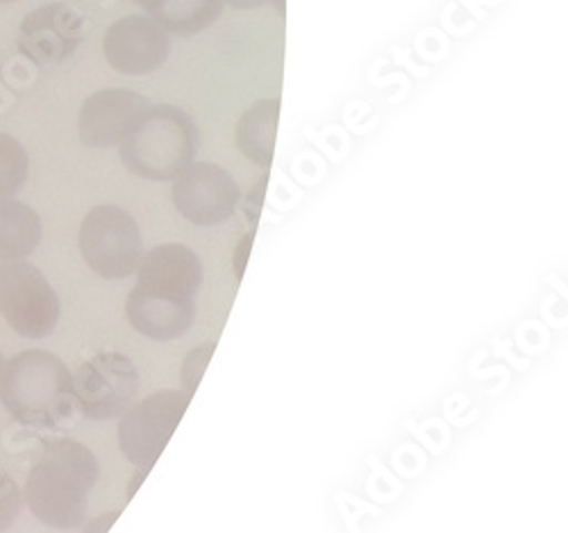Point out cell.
<instances>
[{
	"instance_id": "cell-1",
	"label": "cell",
	"mask_w": 568,
	"mask_h": 533,
	"mask_svg": "<svg viewBox=\"0 0 568 533\" xmlns=\"http://www.w3.org/2000/svg\"><path fill=\"white\" fill-rule=\"evenodd\" d=\"M203 286L201 257L182 244H162L144 255L125 300V318L151 341H175L192 329Z\"/></svg>"
},
{
	"instance_id": "cell-2",
	"label": "cell",
	"mask_w": 568,
	"mask_h": 533,
	"mask_svg": "<svg viewBox=\"0 0 568 533\" xmlns=\"http://www.w3.org/2000/svg\"><path fill=\"white\" fill-rule=\"evenodd\" d=\"M99 472L97 457L82 443L71 439L45 441L23 489L28 509L51 529L82 526Z\"/></svg>"
},
{
	"instance_id": "cell-3",
	"label": "cell",
	"mask_w": 568,
	"mask_h": 533,
	"mask_svg": "<svg viewBox=\"0 0 568 533\" xmlns=\"http://www.w3.org/2000/svg\"><path fill=\"white\" fill-rule=\"evenodd\" d=\"M0 400L10 416L39 429L60 427L75 407L73 375L69 366L45 350L17 355L0 381Z\"/></svg>"
},
{
	"instance_id": "cell-4",
	"label": "cell",
	"mask_w": 568,
	"mask_h": 533,
	"mask_svg": "<svg viewBox=\"0 0 568 533\" xmlns=\"http://www.w3.org/2000/svg\"><path fill=\"white\" fill-rule=\"evenodd\" d=\"M199 143V125L184 110L151 105L119 143V155L132 175L169 182L194 164Z\"/></svg>"
},
{
	"instance_id": "cell-5",
	"label": "cell",
	"mask_w": 568,
	"mask_h": 533,
	"mask_svg": "<svg viewBox=\"0 0 568 533\" xmlns=\"http://www.w3.org/2000/svg\"><path fill=\"white\" fill-rule=\"evenodd\" d=\"M78 240L87 266L105 279L134 275L146 255L136 221L116 205L93 207L80 225Z\"/></svg>"
},
{
	"instance_id": "cell-6",
	"label": "cell",
	"mask_w": 568,
	"mask_h": 533,
	"mask_svg": "<svg viewBox=\"0 0 568 533\" xmlns=\"http://www.w3.org/2000/svg\"><path fill=\"white\" fill-rule=\"evenodd\" d=\"M186 391H160L141 400L121 416L119 450L141 472H149L166 450L169 441L189 409Z\"/></svg>"
},
{
	"instance_id": "cell-7",
	"label": "cell",
	"mask_w": 568,
	"mask_h": 533,
	"mask_svg": "<svg viewBox=\"0 0 568 533\" xmlns=\"http://www.w3.org/2000/svg\"><path fill=\"white\" fill-rule=\"evenodd\" d=\"M0 316L26 338H49L60 320V298L28 262L0 266Z\"/></svg>"
},
{
	"instance_id": "cell-8",
	"label": "cell",
	"mask_w": 568,
	"mask_h": 533,
	"mask_svg": "<svg viewBox=\"0 0 568 533\" xmlns=\"http://www.w3.org/2000/svg\"><path fill=\"white\" fill-rule=\"evenodd\" d=\"M139 391V372L130 357L103 352L91 357L73 375V400L89 420L121 418Z\"/></svg>"
},
{
	"instance_id": "cell-9",
	"label": "cell",
	"mask_w": 568,
	"mask_h": 533,
	"mask_svg": "<svg viewBox=\"0 0 568 533\" xmlns=\"http://www.w3.org/2000/svg\"><path fill=\"white\" fill-rule=\"evenodd\" d=\"M173 205L178 214L199 227H214L230 221L240 207V184L212 162L189 164L173 180Z\"/></svg>"
},
{
	"instance_id": "cell-10",
	"label": "cell",
	"mask_w": 568,
	"mask_h": 533,
	"mask_svg": "<svg viewBox=\"0 0 568 533\" xmlns=\"http://www.w3.org/2000/svg\"><path fill=\"white\" fill-rule=\"evenodd\" d=\"M103 53L108 64L123 75H151L166 64L171 39L151 17L130 14L108 28Z\"/></svg>"
},
{
	"instance_id": "cell-11",
	"label": "cell",
	"mask_w": 568,
	"mask_h": 533,
	"mask_svg": "<svg viewBox=\"0 0 568 533\" xmlns=\"http://www.w3.org/2000/svg\"><path fill=\"white\" fill-rule=\"evenodd\" d=\"M84 39V19L69 6L53 3L30 12L21 28L17 48L39 66L62 64Z\"/></svg>"
},
{
	"instance_id": "cell-12",
	"label": "cell",
	"mask_w": 568,
	"mask_h": 533,
	"mask_svg": "<svg viewBox=\"0 0 568 533\" xmlns=\"http://www.w3.org/2000/svg\"><path fill=\"white\" fill-rule=\"evenodd\" d=\"M149 107V99L130 89H103L91 93L80 110V141L87 148L119 145Z\"/></svg>"
},
{
	"instance_id": "cell-13",
	"label": "cell",
	"mask_w": 568,
	"mask_h": 533,
	"mask_svg": "<svg viewBox=\"0 0 568 533\" xmlns=\"http://www.w3.org/2000/svg\"><path fill=\"white\" fill-rule=\"evenodd\" d=\"M280 121V99L257 101L253 107L244 112L236 123L234 141L240 153L257 164L260 168H268L273 164L275 136Z\"/></svg>"
},
{
	"instance_id": "cell-14",
	"label": "cell",
	"mask_w": 568,
	"mask_h": 533,
	"mask_svg": "<svg viewBox=\"0 0 568 533\" xmlns=\"http://www.w3.org/2000/svg\"><path fill=\"white\" fill-rule=\"evenodd\" d=\"M41 240V218L26 203H0V262L30 257Z\"/></svg>"
},
{
	"instance_id": "cell-15",
	"label": "cell",
	"mask_w": 568,
	"mask_h": 533,
	"mask_svg": "<svg viewBox=\"0 0 568 533\" xmlns=\"http://www.w3.org/2000/svg\"><path fill=\"white\" fill-rule=\"evenodd\" d=\"M223 8V0H160L149 17L169 34L192 37L212 28Z\"/></svg>"
},
{
	"instance_id": "cell-16",
	"label": "cell",
	"mask_w": 568,
	"mask_h": 533,
	"mask_svg": "<svg viewBox=\"0 0 568 533\" xmlns=\"http://www.w3.org/2000/svg\"><path fill=\"white\" fill-rule=\"evenodd\" d=\"M30 171V157L23 145L0 132V203L12 201L17 193L23 188Z\"/></svg>"
},
{
	"instance_id": "cell-17",
	"label": "cell",
	"mask_w": 568,
	"mask_h": 533,
	"mask_svg": "<svg viewBox=\"0 0 568 533\" xmlns=\"http://www.w3.org/2000/svg\"><path fill=\"white\" fill-rule=\"evenodd\" d=\"M214 348H216L214 344H205V346L192 350V352L184 357L182 368H180V381H182L184 391L189 396L196 393L199 383H201V379H203V375L207 370V363H210V359L214 355Z\"/></svg>"
},
{
	"instance_id": "cell-18",
	"label": "cell",
	"mask_w": 568,
	"mask_h": 533,
	"mask_svg": "<svg viewBox=\"0 0 568 533\" xmlns=\"http://www.w3.org/2000/svg\"><path fill=\"white\" fill-rule=\"evenodd\" d=\"M23 504V491L17 481L0 470V533H6L19 517Z\"/></svg>"
},
{
	"instance_id": "cell-19",
	"label": "cell",
	"mask_w": 568,
	"mask_h": 533,
	"mask_svg": "<svg viewBox=\"0 0 568 533\" xmlns=\"http://www.w3.org/2000/svg\"><path fill=\"white\" fill-rule=\"evenodd\" d=\"M225 6H232L234 10H255V8H262V6H268V3H275L280 14H284V0H223Z\"/></svg>"
},
{
	"instance_id": "cell-20",
	"label": "cell",
	"mask_w": 568,
	"mask_h": 533,
	"mask_svg": "<svg viewBox=\"0 0 568 533\" xmlns=\"http://www.w3.org/2000/svg\"><path fill=\"white\" fill-rule=\"evenodd\" d=\"M116 517H119V511H116V513H110V515H103V517H99V520H93L84 533H108V529L114 524Z\"/></svg>"
},
{
	"instance_id": "cell-21",
	"label": "cell",
	"mask_w": 568,
	"mask_h": 533,
	"mask_svg": "<svg viewBox=\"0 0 568 533\" xmlns=\"http://www.w3.org/2000/svg\"><path fill=\"white\" fill-rule=\"evenodd\" d=\"M251 246H253V234H246L240 244V250H236V257H240V264H236V277L244 275V264H246V255H248Z\"/></svg>"
},
{
	"instance_id": "cell-22",
	"label": "cell",
	"mask_w": 568,
	"mask_h": 533,
	"mask_svg": "<svg viewBox=\"0 0 568 533\" xmlns=\"http://www.w3.org/2000/svg\"><path fill=\"white\" fill-rule=\"evenodd\" d=\"M134 3L141 8V10H146V12H151L158 3H160V0H134Z\"/></svg>"
},
{
	"instance_id": "cell-23",
	"label": "cell",
	"mask_w": 568,
	"mask_h": 533,
	"mask_svg": "<svg viewBox=\"0 0 568 533\" xmlns=\"http://www.w3.org/2000/svg\"><path fill=\"white\" fill-rule=\"evenodd\" d=\"M6 366H8V361L3 359V355H0V381H3V375H6Z\"/></svg>"
},
{
	"instance_id": "cell-24",
	"label": "cell",
	"mask_w": 568,
	"mask_h": 533,
	"mask_svg": "<svg viewBox=\"0 0 568 533\" xmlns=\"http://www.w3.org/2000/svg\"><path fill=\"white\" fill-rule=\"evenodd\" d=\"M0 3H12V0H0Z\"/></svg>"
}]
</instances>
